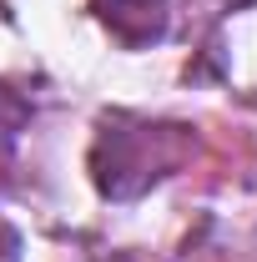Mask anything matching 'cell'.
Masks as SVG:
<instances>
[{
    "instance_id": "1",
    "label": "cell",
    "mask_w": 257,
    "mask_h": 262,
    "mask_svg": "<svg viewBox=\"0 0 257 262\" xmlns=\"http://www.w3.org/2000/svg\"><path fill=\"white\" fill-rule=\"evenodd\" d=\"M96 15L121 35V40H152L166 26V0H91Z\"/></svg>"
}]
</instances>
